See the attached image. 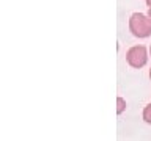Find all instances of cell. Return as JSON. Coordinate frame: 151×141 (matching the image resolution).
Wrapping results in <instances>:
<instances>
[{"mask_svg": "<svg viewBox=\"0 0 151 141\" xmlns=\"http://www.w3.org/2000/svg\"><path fill=\"white\" fill-rule=\"evenodd\" d=\"M148 50L146 47L143 46H132L129 50L126 52V61L131 68H135V69H140L148 63Z\"/></svg>", "mask_w": 151, "mask_h": 141, "instance_id": "7a4b0ae2", "label": "cell"}, {"mask_svg": "<svg viewBox=\"0 0 151 141\" xmlns=\"http://www.w3.org/2000/svg\"><path fill=\"white\" fill-rule=\"evenodd\" d=\"M145 2H146V5H148V6L151 8V0H145Z\"/></svg>", "mask_w": 151, "mask_h": 141, "instance_id": "8992f818", "label": "cell"}, {"mask_svg": "<svg viewBox=\"0 0 151 141\" xmlns=\"http://www.w3.org/2000/svg\"><path fill=\"white\" fill-rule=\"evenodd\" d=\"M124 110H126V100L123 97H116V113L121 115Z\"/></svg>", "mask_w": 151, "mask_h": 141, "instance_id": "277c9868", "label": "cell"}, {"mask_svg": "<svg viewBox=\"0 0 151 141\" xmlns=\"http://www.w3.org/2000/svg\"><path fill=\"white\" fill-rule=\"evenodd\" d=\"M150 80H151V69H150Z\"/></svg>", "mask_w": 151, "mask_h": 141, "instance_id": "52a82bcc", "label": "cell"}, {"mask_svg": "<svg viewBox=\"0 0 151 141\" xmlns=\"http://www.w3.org/2000/svg\"><path fill=\"white\" fill-rule=\"evenodd\" d=\"M150 56H151V46H150Z\"/></svg>", "mask_w": 151, "mask_h": 141, "instance_id": "ba28073f", "label": "cell"}, {"mask_svg": "<svg viewBox=\"0 0 151 141\" xmlns=\"http://www.w3.org/2000/svg\"><path fill=\"white\" fill-rule=\"evenodd\" d=\"M129 30L135 38L145 39L151 35V21L143 13H134L129 17Z\"/></svg>", "mask_w": 151, "mask_h": 141, "instance_id": "6da1fadb", "label": "cell"}, {"mask_svg": "<svg viewBox=\"0 0 151 141\" xmlns=\"http://www.w3.org/2000/svg\"><path fill=\"white\" fill-rule=\"evenodd\" d=\"M142 118L146 124H151V103H148L145 108H143V113H142Z\"/></svg>", "mask_w": 151, "mask_h": 141, "instance_id": "3957f363", "label": "cell"}, {"mask_svg": "<svg viewBox=\"0 0 151 141\" xmlns=\"http://www.w3.org/2000/svg\"><path fill=\"white\" fill-rule=\"evenodd\" d=\"M146 16H148V19H150V21H151V8L148 9V13H146Z\"/></svg>", "mask_w": 151, "mask_h": 141, "instance_id": "5b68a950", "label": "cell"}]
</instances>
